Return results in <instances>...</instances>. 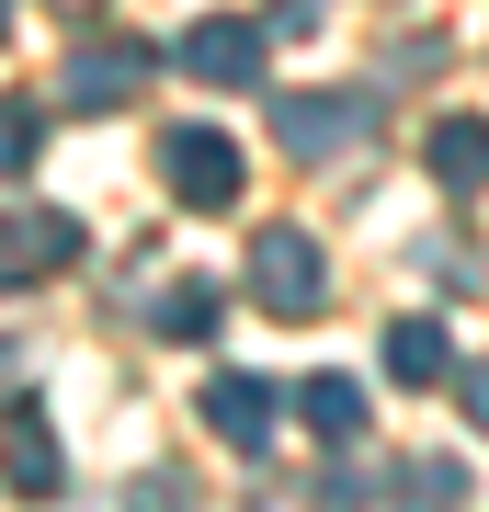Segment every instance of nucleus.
I'll return each instance as SVG.
<instances>
[{
	"mask_svg": "<svg viewBox=\"0 0 489 512\" xmlns=\"http://www.w3.org/2000/svg\"><path fill=\"white\" fill-rule=\"evenodd\" d=\"M80 12H91V0H80Z\"/></svg>",
	"mask_w": 489,
	"mask_h": 512,
	"instance_id": "a211bd4d",
	"label": "nucleus"
},
{
	"mask_svg": "<svg viewBox=\"0 0 489 512\" xmlns=\"http://www.w3.org/2000/svg\"><path fill=\"white\" fill-rule=\"evenodd\" d=\"M205 433L251 456V444L273 433V387H262V376H217V387H205Z\"/></svg>",
	"mask_w": 489,
	"mask_h": 512,
	"instance_id": "0eeeda50",
	"label": "nucleus"
},
{
	"mask_svg": "<svg viewBox=\"0 0 489 512\" xmlns=\"http://www.w3.org/2000/svg\"><path fill=\"white\" fill-rule=\"evenodd\" d=\"M455 399H467V421H478V433H489V353H478L467 376H455Z\"/></svg>",
	"mask_w": 489,
	"mask_h": 512,
	"instance_id": "dca6fc26",
	"label": "nucleus"
},
{
	"mask_svg": "<svg viewBox=\"0 0 489 512\" xmlns=\"http://www.w3.org/2000/svg\"><path fill=\"white\" fill-rule=\"evenodd\" d=\"M387 501H399V512H455V501H467V467H444V456H410L399 478H387Z\"/></svg>",
	"mask_w": 489,
	"mask_h": 512,
	"instance_id": "9b49d317",
	"label": "nucleus"
},
{
	"mask_svg": "<svg viewBox=\"0 0 489 512\" xmlns=\"http://www.w3.org/2000/svg\"><path fill=\"white\" fill-rule=\"evenodd\" d=\"M160 171H171L182 205H205V217L239 205V183H251V171H239V137H217V126H171L160 137Z\"/></svg>",
	"mask_w": 489,
	"mask_h": 512,
	"instance_id": "f03ea898",
	"label": "nucleus"
},
{
	"mask_svg": "<svg viewBox=\"0 0 489 512\" xmlns=\"http://www.w3.org/2000/svg\"><path fill=\"white\" fill-rule=\"evenodd\" d=\"M69 262H80V228L57 217V205H23V217H0V285L69 274Z\"/></svg>",
	"mask_w": 489,
	"mask_h": 512,
	"instance_id": "39448f33",
	"label": "nucleus"
},
{
	"mask_svg": "<svg viewBox=\"0 0 489 512\" xmlns=\"http://www.w3.org/2000/svg\"><path fill=\"white\" fill-rule=\"evenodd\" d=\"M296 410H308L319 444H353V433H364V387H353V376H308V399H296Z\"/></svg>",
	"mask_w": 489,
	"mask_h": 512,
	"instance_id": "f8f14e48",
	"label": "nucleus"
},
{
	"mask_svg": "<svg viewBox=\"0 0 489 512\" xmlns=\"http://www.w3.org/2000/svg\"><path fill=\"white\" fill-rule=\"evenodd\" d=\"M35 137H46V103H0V183L35 160Z\"/></svg>",
	"mask_w": 489,
	"mask_h": 512,
	"instance_id": "4468645a",
	"label": "nucleus"
},
{
	"mask_svg": "<svg viewBox=\"0 0 489 512\" xmlns=\"http://www.w3.org/2000/svg\"><path fill=\"white\" fill-rule=\"evenodd\" d=\"M387 376H399V387H444V376H455L444 319H387Z\"/></svg>",
	"mask_w": 489,
	"mask_h": 512,
	"instance_id": "6e6552de",
	"label": "nucleus"
},
{
	"mask_svg": "<svg viewBox=\"0 0 489 512\" xmlns=\"http://www.w3.org/2000/svg\"><path fill=\"white\" fill-rule=\"evenodd\" d=\"M126 512H194V490H182V478H137V501Z\"/></svg>",
	"mask_w": 489,
	"mask_h": 512,
	"instance_id": "2eb2a0df",
	"label": "nucleus"
},
{
	"mask_svg": "<svg viewBox=\"0 0 489 512\" xmlns=\"http://www.w3.org/2000/svg\"><path fill=\"white\" fill-rule=\"evenodd\" d=\"M273 126H285L296 160H330V148H353L364 126H376V103H364V92H285V114H273Z\"/></svg>",
	"mask_w": 489,
	"mask_h": 512,
	"instance_id": "20e7f679",
	"label": "nucleus"
},
{
	"mask_svg": "<svg viewBox=\"0 0 489 512\" xmlns=\"http://www.w3.org/2000/svg\"><path fill=\"white\" fill-rule=\"evenodd\" d=\"M433 183H455V194L489 183V126H478V114H444V126H433Z\"/></svg>",
	"mask_w": 489,
	"mask_h": 512,
	"instance_id": "9d476101",
	"label": "nucleus"
},
{
	"mask_svg": "<svg viewBox=\"0 0 489 512\" xmlns=\"http://www.w3.org/2000/svg\"><path fill=\"white\" fill-rule=\"evenodd\" d=\"M137 92H148V46H80L69 69H57V103L69 114H114Z\"/></svg>",
	"mask_w": 489,
	"mask_h": 512,
	"instance_id": "7ed1b4c3",
	"label": "nucleus"
},
{
	"mask_svg": "<svg viewBox=\"0 0 489 512\" xmlns=\"http://www.w3.org/2000/svg\"><path fill=\"white\" fill-rule=\"evenodd\" d=\"M251 296H262L273 319H319V296H330L319 239H308V228H262V239H251Z\"/></svg>",
	"mask_w": 489,
	"mask_h": 512,
	"instance_id": "f257e3e1",
	"label": "nucleus"
},
{
	"mask_svg": "<svg viewBox=\"0 0 489 512\" xmlns=\"http://www.w3.org/2000/svg\"><path fill=\"white\" fill-rule=\"evenodd\" d=\"M160 330H171V342H205V330H217V285H171L160 296Z\"/></svg>",
	"mask_w": 489,
	"mask_h": 512,
	"instance_id": "ddd939ff",
	"label": "nucleus"
},
{
	"mask_svg": "<svg viewBox=\"0 0 489 512\" xmlns=\"http://www.w3.org/2000/svg\"><path fill=\"white\" fill-rule=\"evenodd\" d=\"M0 35H12V0H0Z\"/></svg>",
	"mask_w": 489,
	"mask_h": 512,
	"instance_id": "f3484780",
	"label": "nucleus"
},
{
	"mask_svg": "<svg viewBox=\"0 0 489 512\" xmlns=\"http://www.w3.org/2000/svg\"><path fill=\"white\" fill-rule=\"evenodd\" d=\"M0 478H12L23 501H46L57 478H69V467H57V433H46L35 410H12V444H0Z\"/></svg>",
	"mask_w": 489,
	"mask_h": 512,
	"instance_id": "1a4fd4ad",
	"label": "nucleus"
},
{
	"mask_svg": "<svg viewBox=\"0 0 489 512\" xmlns=\"http://www.w3.org/2000/svg\"><path fill=\"white\" fill-rule=\"evenodd\" d=\"M182 69L194 80H217V92H239V80H262V23H194V35H182Z\"/></svg>",
	"mask_w": 489,
	"mask_h": 512,
	"instance_id": "423d86ee",
	"label": "nucleus"
}]
</instances>
